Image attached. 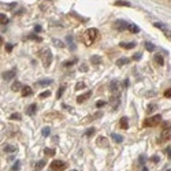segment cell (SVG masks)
<instances>
[{
    "label": "cell",
    "mask_w": 171,
    "mask_h": 171,
    "mask_svg": "<svg viewBox=\"0 0 171 171\" xmlns=\"http://www.w3.org/2000/svg\"><path fill=\"white\" fill-rule=\"evenodd\" d=\"M97 36H99V33H97V30H96L95 28L88 29L86 32H85V34H84V43H85V45H92V44L95 43L96 38H97Z\"/></svg>",
    "instance_id": "1"
},
{
    "label": "cell",
    "mask_w": 171,
    "mask_h": 171,
    "mask_svg": "<svg viewBox=\"0 0 171 171\" xmlns=\"http://www.w3.org/2000/svg\"><path fill=\"white\" fill-rule=\"evenodd\" d=\"M159 123H162V115H153V116H149L147 119L144 120V126L145 128H155L157 126Z\"/></svg>",
    "instance_id": "2"
},
{
    "label": "cell",
    "mask_w": 171,
    "mask_h": 171,
    "mask_svg": "<svg viewBox=\"0 0 171 171\" xmlns=\"http://www.w3.org/2000/svg\"><path fill=\"white\" fill-rule=\"evenodd\" d=\"M67 167V164L64 163L63 160H53L51 163V170L52 171H63Z\"/></svg>",
    "instance_id": "3"
},
{
    "label": "cell",
    "mask_w": 171,
    "mask_h": 171,
    "mask_svg": "<svg viewBox=\"0 0 171 171\" xmlns=\"http://www.w3.org/2000/svg\"><path fill=\"white\" fill-rule=\"evenodd\" d=\"M51 63H52V53H51L49 49H45L44 53H43V64H44V67L45 68L49 67Z\"/></svg>",
    "instance_id": "4"
},
{
    "label": "cell",
    "mask_w": 171,
    "mask_h": 171,
    "mask_svg": "<svg viewBox=\"0 0 171 171\" xmlns=\"http://www.w3.org/2000/svg\"><path fill=\"white\" fill-rule=\"evenodd\" d=\"M171 122H168V123H164L163 125V131H162V135H160V138L162 140H164V141H166V140H170L171 138Z\"/></svg>",
    "instance_id": "5"
},
{
    "label": "cell",
    "mask_w": 171,
    "mask_h": 171,
    "mask_svg": "<svg viewBox=\"0 0 171 171\" xmlns=\"http://www.w3.org/2000/svg\"><path fill=\"white\" fill-rule=\"evenodd\" d=\"M110 90H111L112 95H119V90H120V84L118 81H112L110 84Z\"/></svg>",
    "instance_id": "6"
},
{
    "label": "cell",
    "mask_w": 171,
    "mask_h": 171,
    "mask_svg": "<svg viewBox=\"0 0 171 171\" xmlns=\"http://www.w3.org/2000/svg\"><path fill=\"white\" fill-rule=\"evenodd\" d=\"M128 22H125V21H115V24H114V28L116 29V30H120V32H122V30H125V29H128Z\"/></svg>",
    "instance_id": "7"
},
{
    "label": "cell",
    "mask_w": 171,
    "mask_h": 171,
    "mask_svg": "<svg viewBox=\"0 0 171 171\" xmlns=\"http://www.w3.org/2000/svg\"><path fill=\"white\" fill-rule=\"evenodd\" d=\"M110 104L112 105V110H116V108L119 107V104H120V97H119V95H114V96H112Z\"/></svg>",
    "instance_id": "8"
},
{
    "label": "cell",
    "mask_w": 171,
    "mask_h": 171,
    "mask_svg": "<svg viewBox=\"0 0 171 171\" xmlns=\"http://www.w3.org/2000/svg\"><path fill=\"white\" fill-rule=\"evenodd\" d=\"M90 96H92V90H88L86 93H84V95H81L77 97V103H84L85 100H88Z\"/></svg>",
    "instance_id": "9"
},
{
    "label": "cell",
    "mask_w": 171,
    "mask_h": 171,
    "mask_svg": "<svg viewBox=\"0 0 171 171\" xmlns=\"http://www.w3.org/2000/svg\"><path fill=\"white\" fill-rule=\"evenodd\" d=\"M36 111H37V105H36V104H30V105L26 108V114H28L29 116H33L34 114H36Z\"/></svg>",
    "instance_id": "10"
},
{
    "label": "cell",
    "mask_w": 171,
    "mask_h": 171,
    "mask_svg": "<svg viewBox=\"0 0 171 171\" xmlns=\"http://www.w3.org/2000/svg\"><path fill=\"white\" fill-rule=\"evenodd\" d=\"M14 76H15V70H11V71H6V73H3V80H6V81H10L11 78H14Z\"/></svg>",
    "instance_id": "11"
},
{
    "label": "cell",
    "mask_w": 171,
    "mask_h": 171,
    "mask_svg": "<svg viewBox=\"0 0 171 171\" xmlns=\"http://www.w3.org/2000/svg\"><path fill=\"white\" fill-rule=\"evenodd\" d=\"M21 93H22V96H30V95H33V89L30 86H22Z\"/></svg>",
    "instance_id": "12"
},
{
    "label": "cell",
    "mask_w": 171,
    "mask_h": 171,
    "mask_svg": "<svg viewBox=\"0 0 171 171\" xmlns=\"http://www.w3.org/2000/svg\"><path fill=\"white\" fill-rule=\"evenodd\" d=\"M119 126L122 129H125V130H126V129H129V122H128V118H126V116H123V118L120 119Z\"/></svg>",
    "instance_id": "13"
},
{
    "label": "cell",
    "mask_w": 171,
    "mask_h": 171,
    "mask_svg": "<svg viewBox=\"0 0 171 171\" xmlns=\"http://www.w3.org/2000/svg\"><path fill=\"white\" fill-rule=\"evenodd\" d=\"M155 62L157 64H159V66H163L164 64V59H163V56L162 55H159V53H156L155 55Z\"/></svg>",
    "instance_id": "14"
},
{
    "label": "cell",
    "mask_w": 171,
    "mask_h": 171,
    "mask_svg": "<svg viewBox=\"0 0 171 171\" xmlns=\"http://www.w3.org/2000/svg\"><path fill=\"white\" fill-rule=\"evenodd\" d=\"M4 152H7V153H10V152H16V147L15 145H6L4 147Z\"/></svg>",
    "instance_id": "15"
},
{
    "label": "cell",
    "mask_w": 171,
    "mask_h": 171,
    "mask_svg": "<svg viewBox=\"0 0 171 171\" xmlns=\"http://www.w3.org/2000/svg\"><path fill=\"white\" fill-rule=\"evenodd\" d=\"M111 137H112V140H114L115 142H122V141H123V137L119 135V134H116V133H112Z\"/></svg>",
    "instance_id": "16"
},
{
    "label": "cell",
    "mask_w": 171,
    "mask_h": 171,
    "mask_svg": "<svg viewBox=\"0 0 171 171\" xmlns=\"http://www.w3.org/2000/svg\"><path fill=\"white\" fill-rule=\"evenodd\" d=\"M128 29L130 30L131 33H138V32H140V28L137 26V25H134V24H130V25L128 26Z\"/></svg>",
    "instance_id": "17"
},
{
    "label": "cell",
    "mask_w": 171,
    "mask_h": 171,
    "mask_svg": "<svg viewBox=\"0 0 171 171\" xmlns=\"http://www.w3.org/2000/svg\"><path fill=\"white\" fill-rule=\"evenodd\" d=\"M11 89H12V90H14V92H18V90H21V89H22V85H21V82H18V81H15V82L12 84Z\"/></svg>",
    "instance_id": "18"
},
{
    "label": "cell",
    "mask_w": 171,
    "mask_h": 171,
    "mask_svg": "<svg viewBox=\"0 0 171 171\" xmlns=\"http://www.w3.org/2000/svg\"><path fill=\"white\" fill-rule=\"evenodd\" d=\"M120 47L126 48V49H131V48L135 47V44L134 43H120Z\"/></svg>",
    "instance_id": "19"
},
{
    "label": "cell",
    "mask_w": 171,
    "mask_h": 171,
    "mask_svg": "<svg viewBox=\"0 0 171 171\" xmlns=\"http://www.w3.org/2000/svg\"><path fill=\"white\" fill-rule=\"evenodd\" d=\"M44 153L47 156H55V149H52V148H45V149H44Z\"/></svg>",
    "instance_id": "20"
},
{
    "label": "cell",
    "mask_w": 171,
    "mask_h": 171,
    "mask_svg": "<svg viewBox=\"0 0 171 171\" xmlns=\"http://www.w3.org/2000/svg\"><path fill=\"white\" fill-rule=\"evenodd\" d=\"M67 44H68V47H70V49H73V51H74V49H76V45H74V43H73V37L71 36H67Z\"/></svg>",
    "instance_id": "21"
},
{
    "label": "cell",
    "mask_w": 171,
    "mask_h": 171,
    "mask_svg": "<svg viewBox=\"0 0 171 171\" xmlns=\"http://www.w3.org/2000/svg\"><path fill=\"white\" fill-rule=\"evenodd\" d=\"M156 110H157V105H156V104H149V107L147 108V112L148 114H152V112L156 111Z\"/></svg>",
    "instance_id": "22"
},
{
    "label": "cell",
    "mask_w": 171,
    "mask_h": 171,
    "mask_svg": "<svg viewBox=\"0 0 171 171\" xmlns=\"http://www.w3.org/2000/svg\"><path fill=\"white\" fill-rule=\"evenodd\" d=\"M97 145H100V147H105V145H107L105 138H104V137H99V140H97Z\"/></svg>",
    "instance_id": "23"
},
{
    "label": "cell",
    "mask_w": 171,
    "mask_h": 171,
    "mask_svg": "<svg viewBox=\"0 0 171 171\" xmlns=\"http://www.w3.org/2000/svg\"><path fill=\"white\" fill-rule=\"evenodd\" d=\"M115 6H125V7H129L130 3H129V1H125V0H118V1H115Z\"/></svg>",
    "instance_id": "24"
},
{
    "label": "cell",
    "mask_w": 171,
    "mask_h": 171,
    "mask_svg": "<svg viewBox=\"0 0 171 171\" xmlns=\"http://www.w3.org/2000/svg\"><path fill=\"white\" fill-rule=\"evenodd\" d=\"M0 24L1 25H7L8 24V18L4 14H0Z\"/></svg>",
    "instance_id": "25"
},
{
    "label": "cell",
    "mask_w": 171,
    "mask_h": 171,
    "mask_svg": "<svg viewBox=\"0 0 171 171\" xmlns=\"http://www.w3.org/2000/svg\"><path fill=\"white\" fill-rule=\"evenodd\" d=\"M162 32L164 33V36L167 37L168 40H171V29H168V28H164L163 30H162Z\"/></svg>",
    "instance_id": "26"
},
{
    "label": "cell",
    "mask_w": 171,
    "mask_h": 171,
    "mask_svg": "<svg viewBox=\"0 0 171 171\" xmlns=\"http://www.w3.org/2000/svg\"><path fill=\"white\" fill-rule=\"evenodd\" d=\"M52 84V80H49V78H47V80H43L38 82V85H41V86H47V85Z\"/></svg>",
    "instance_id": "27"
},
{
    "label": "cell",
    "mask_w": 171,
    "mask_h": 171,
    "mask_svg": "<svg viewBox=\"0 0 171 171\" xmlns=\"http://www.w3.org/2000/svg\"><path fill=\"white\" fill-rule=\"evenodd\" d=\"M45 163H47L45 160H40V162H37L36 168H37V170H41V168H43V167H45Z\"/></svg>",
    "instance_id": "28"
},
{
    "label": "cell",
    "mask_w": 171,
    "mask_h": 171,
    "mask_svg": "<svg viewBox=\"0 0 171 171\" xmlns=\"http://www.w3.org/2000/svg\"><path fill=\"white\" fill-rule=\"evenodd\" d=\"M90 62H92L93 64H99V63H100V58H99L97 55H93V56L90 58Z\"/></svg>",
    "instance_id": "29"
},
{
    "label": "cell",
    "mask_w": 171,
    "mask_h": 171,
    "mask_svg": "<svg viewBox=\"0 0 171 171\" xmlns=\"http://www.w3.org/2000/svg\"><path fill=\"white\" fill-rule=\"evenodd\" d=\"M128 62H129V59H126V58H122V59H119L118 62H116V64H118V66L120 67V66H125V64L128 63Z\"/></svg>",
    "instance_id": "30"
},
{
    "label": "cell",
    "mask_w": 171,
    "mask_h": 171,
    "mask_svg": "<svg viewBox=\"0 0 171 171\" xmlns=\"http://www.w3.org/2000/svg\"><path fill=\"white\" fill-rule=\"evenodd\" d=\"M10 119H11V120H21V119H22V116H21L19 114H16V112H15V114H11Z\"/></svg>",
    "instance_id": "31"
},
{
    "label": "cell",
    "mask_w": 171,
    "mask_h": 171,
    "mask_svg": "<svg viewBox=\"0 0 171 171\" xmlns=\"http://www.w3.org/2000/svg\"><path fill=\"white\" fill-rule=\"evenodd\" d=\"M145 49H147V51H153V49H155V45H153V44L152 43H145Z\"/></svg>",
    "instance_id": "32"
},
{
    "label": "cell",
    "mask_w": 171,
    "mask_h": 171,
    "mask_svg": "<svg viewBox=\"0 0 171 171\" xmlns=\"http://www.w3.org/2000/svg\"><path fill=\"white\" fill-rule=\"evenodd\" d=\"M105 101H104V100H97V101H96V107L97 108H101V107H104V105H105Z\"/></svg>",
    "instance_id": "33"
},
{
    "label": "cell",
    "mask_w": 171,
    "mask_h": 171,
    "mask_svg": "<svg viewBox=\"0 0 171 171\" xmlns=\"http://www.w3.org/2000/svg\"><path fill=\"white\" fill-rule=\"evenodd\" d=\"M64 89H66V88H64V86H60V88H59V90H58V95H56V97H58V99H60V97L63 96Z\"/></svg>",
    "instance_id": "34"
},
{
    "label": "cell",
    "mask_w": 171,
    "mask_h": 171,
    "mask_svg": "<svg viewBox=\"0 0 171 171\" xmlns=\"http://www.w3.org/2000/svg\"><path fill=\"white\" fill-rule=\"evenodd\" d=\"M85 86H86V85H85L84 82H78V84L76 85V90H81V89H84Z\"/></svg>",
    "instance_id": "35"
},
{
    "label": "cell",
    "mask_w": 171,
    "mask_h": 171,
    "mask_svg": "<svg viewBox=\"0 0 171 171\" xmlns=\"http://www.w3.org/2000/svg\"><path fill=\"white\" fill-rule=\"evenodd\" d=\"M49 133H51L49 128H44L43 129V135H44V137H48V135H49Z\"/></svg>",
    "instance_id": "36"
},
{
    "label": "cell",
    "mask_w": 171,
    "mask_h": 171,
    "mask_svg": "<svg viewBox=\"0 0 171 171\" xmlns=\"http://www.w3.org/2000/svg\"><path fill=\"white\" fill-rule=\"evenodd\" d=\"M51 95V92L49 90H45V92H43V93H40V99H44V97H48V96Z\"/></svg>",
    "instance_id": "37"
},
{
    "label": "cell",
    "mask_w": 171,
    "mask_h": 171,
    "mask_svg": "<svg viewBox=\"0 0 171 171\" xmlns=\"http://www.w3.org/2000/svg\"><path fill=\"white\" fill-rule=\"evenodd\" d=\"M21 167V162L18 160V162H15V164L12 166V171H18V168Z\"/></svg>",
    "instance_id": "38"
},
{
    "label": "cell",
    "mask_w": 171,
    "mask_h": 171,
    "mask_svg": "<svg viewBox=\"0 0 171 171\" xmlns=\"http://www.w3.org/2000/svg\"><path fill=\"white\" fill-rule=\"evenodd\" d=\"M153 26H156V28H159L160 30H163V29L166 28V26H164L163 24H160V22H155V24H153Z\"/></svg>",
    "instance_id": "39"
},
{
    "label": "cell",
    "mask_w": 171,
    "mask_h": 171,
    "mask_svg": "<svg viewBox=\"0 0 171 171\" xmlns=\"http://www.w3.org/2000/svg\"><path fill=\"white\" fill-rule=\"evenodd\" d=\"M93 133H95V129H89V130L85 131V135L86 137H90V135H93Z\"/></svg>",
    "instance_id": "40"
},
{
    "label": "cell",
    "mask_w": 171,
    "mask_h": 171,
    "mask_svg": "<svg viewBox=\"0 0 171 171\" xmlns=\"http://www.w3.org/2000/svg\"><path fill=\"white\" fill-rule=\"evenodd\" d=\"M164 97H167V99H171V88L164 92Z\"/></svg>",
    "instance_id": "41"
},
{
    "label": "cell",
    "mask_w": 171,
    "mask_h": 171,
    "mask_svg": "<svg viewBox=\"0 0 171 171\" xmlns=\"http://www.w3.org/2000/svg\"><path fill=\"white\" fill-rule=\"evenodd\" d=\"M53 44H55L56 47H60V48H62V47L64 45V44L62 43V41H59V40H53Z\"/></svg>",
    "instance_id": "42"
},
{
    "label": "cell",
    "mask_w": 171,
    "mask_h": 171,
    "mask_svg": "<svg viewBox=\"0 0 171 171\" xmlns=\"http://www.w3.org/2000/svg\"><path fill=\"white\" fill-rule=\"evenodd\" d=\"M76 63V60H68V62H66L64 63V67H68V66H73V64Z\"/></svg>",
    "instance_id": "43"
},
{
    "label": "cell",
    "mask_w": 171,
    "mask_h": 171,
    "mask_svg": "<svg viewBox=\"0 0 171 171\" xmlns=\"http://www.w3.org/2000/svg\"><path fill=\"white\" fill-rule=\"evenodd\" d=\"M166 153H167L168 159L171 160V147H167V148H166Z\"/></svg>",
    "instance_id": "44"
},
{
    "label": "cell",
    "mask_w": 171,
    "mask_h": 171,
    "mask_svg": "<svg viewBox=\"0 0 171 171\" xmlns=\"http://www.w3.org/2000/svg\"><path fill=\"white\" fill-rule=\"evenodd\" d=\"M151 160H152V163H159V156H152Z\"/></svg>",
    "instance_id": "45"
},
{
    "label": "cell",
    "mask_w": 171,
    "mask_h": 171,
    "mask_svg": "<svg viewBox=\"0 0 171 171\" xmlns=\"http://www.w3.org/2000/svg\"><path fill=\"white\" fill-rule=\"evenodd\" d=\"M29 38H32V40H36V41H41V38H40V37L34 36V34H30V36H29Z\"/></svg>",
    "instance_id": "46"
},
{
    "label": "cell",
    "mask_w": 171,
    "mask_h": 171,
    "mask_svg": "<svg viewBox=\"0 0 171 171\" xmlns=\"http://www.w3.org/2000/svg\"><path fill=\"white\" fill-rule=\"evenodd\" d=\"M41 30H43V29H41L40 25H36V26H34V32H36V33H40Z\"/></svg>",
    "instance_id": "47"
},
{
    "label": "cell",
    "mask_w": 171,
    "mask_h": 171,
    "mask_svg": "<svg viewBox=\"0 0 171 171\" xmlns=\"http://www.w3.org/2000/svg\"><path fill=\"white\" fill-rule=\"evenodd\" d=\"M11 49H12V45H11V44H6V51H7V52H11Z\"/></svg>",
    "instance_id": "48"
},
{
    "label": "cell",
    "mask_w": 171,
    "mask_h": 171,
    "mask_svg": "<svg viewBox=\"0 0 171 171\" xmlns=\"http://www.w3.org/2000/svg\"><path fill=\"white\" fill-rule=\"evenodd\" d=\"M81 71H86V70H88V67H86V66H85V64H82V66H81Z\"/></svg>",
    "instance_id": "49"
},
{
    "label": "cell",
    "mask_w": 171,
    "mask_h": 171,
    "mask_svg": "<svg viewBox=\"0 0 171 171\" xmlns=\"http://www.w3.org/2000/svg\"><path fill=\"white\" fill-rule=\"evenodd\" d=\"M1 44H3V37L0 36V45H1Z\"/></svg>",
    "instance_id": "50"
},
{
    "label": "cell",
    "mask_w": 171,
    "mask_h": 171,
    "mask_svg": "<svg viewBox=\"0 0 171 171\" xmlns=\"http://www.w3.org/2000/svg\"><path fill=\"white\" fill-rule=\"evenodd\" d=\"M142 171H148V168L147 167H142Z\"/></svg>",
    "instance_id": "51"
},
{
    "label": "cell",
    "mask_w": 171,
    "mask_h": 171,
    "mask_svg": "<svg viewBox=\"0 0 171 171\" xmlns=\"http://www.w3.org/2000/svg\"><path fill=\"white\" fill-rule=\"evenodd\" d=\"M71 171H77V170H71Z\"/></svg>",
    "instance_id": "52"
},
{
    "label": "cell",
    "mask_w": 171,
    "mask_h": 171,
    "mask_svg": "<svg viewBox=\"0 0 171 171\" xmlns=\"http://www.w3.org/2000/svg\"><path fill=\"white\" fill-rule=\"evenodd\" d=\"M166 171H171V170H166Z\"/></svg>",
    "instance_id": "53"
}]
</instances>
